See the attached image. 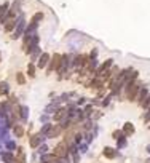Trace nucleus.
<instances>
[{
    "instance_id": "1",
    "label": "nucleus",
    "mask_w": 150,
    "mask_h": 163,
    "mask_svg": "<svg viewBox=\"0 0 150 163\" xmlns=\"http://www.w3.org/2000/svg\"><path fill=\"white\" fill-rule=\"evenodd\" d=\"M141 90V85L138 83V82H133V83H129L128 90H126V98L129 101H134L136 96H138V91Z\"/></svg>"
},
{
    "instance_id": "2",
    "label": "nucleus",
    "mask_w": 150,
    "mask_h": 163,
    "mask_svg": "<svg viewBox=\"0 0 150 163\" xmlns=\"http://www.w3.org/2000/svg\"><path fill=\"white\" fill-rule=\"evenodd\" d=\"M54 155L58 158H64L67 155V144L65 142H59L56 147H54Z\"/></svg>"
},
{
    "instance_id": "3",
    "label": "nucleus",
    "mask_w": 150,
    "mask_h": 163,
    "mask_svg": "<svg viewBox=\"0 0 150 163\" xmlns=\"http://www.w3.org/2000/svg\"><path fill=\"white\" fill-rule=\"evenodd\" d=\"M61 62H62V58L59 56V54H54L53 59H51V64H50V67H48V71L51 72V71H54V69H59Z\"/></svg>"
},
{
    "instance_id": "4",
    "label": "nucleus",
    "mask_w": 150,
    "mask_h": 163,
    "mask_svg": "<svg viewBox=\"0 0 150 163\" xmlns=\"http://www.w3.org/2000/svg\"><path fill=\"white\" fill-rule=\"evenodd\" d=\"M22 31H24V19L21 18V19L18 21V27H16V31H15V34H13V38H18V37H21V34H22Z\"/></svg>"
},
{
    "instance_id": "5",
    "label": "nucleus",
    "mask_w": 150,
    "mask_h": 163,
    "mask_svg": "<svg viewBox=\"0 0 150 163\" xmlns=\"http://www.w3.org/2000/svg\"><path fill=\"white\" fill-rule=\"evenodd\" d=\"M48 61H50V54H48V53H43L42 56L38 58V67H40V69H43Z\"/></svg>"
},
{
    "instance_id": "6",
    "label": "nucleus",
    "mask_w": 150,
    "mask_h": 163,
    "mask_svg": "<svg viewBox=\"0 0 150 163\" xmlns=\"http://www.w3.org/2000/svg\"><path fill=\"white\" fill-rule=\"evenodd\" d=\"M61 131H62V126H59V125L51 126V128H50V131H48V138H54V136H58Z\"/></svg>"
},
{
    "instance_id": "7",
    "label": "nucleus",
    "mask_w": 150,
    "mask_h": 163,
    "mask_svg": "<svg viewBox=\"0 0 150 163\" xmlns=\"http://www.w3.org/2000/svg\"><path fill=\"white\" fill-rule=\"evenodd\" d=\"M115 155H117V151L114 147H105L104 149V157H107V158H115Z\"/></svg>"
},
{
    "instance_id": "8",
    "label": "nucleus",
    "mask_w": 150,
    "mask_h": 163,
    "mask_svg": "<svg viewBox=\"0 0 150 163\" xmlns=\"http://www.w3.org/2000/svg\"><path fill=\"white\" fill-rule=\"evenodd\" d=\"M53 161H58V157L54 154H50V155H42V163H53Z\"/></svg>"
},
{
    "instance_id": "9",
    "label": "nucleus",
    "mask_w": 150,
    "mask_h": 163,
    "mask_svg": "<svg viewBox=\"0 0 150 163\" xmlns=\"http://www.w3.org/2000/svg\"><path fill=\"white\" fill-rule=\"evenodd\" d=\"M16 26V21H15V18H8L7 21H5V31H13V27Z\"/></svg>"
},
{
    "instance_id": "10",
    "label": "nucleus",
    "mask_w": 150,
    "mask_h": 163,
    "mask_svg": "<svg viewBox=\"0 0 150 163\" xmlns=\"http://www.w3.org/2000/svg\"><path fill=\"white\" fill-rule=\"evenodd\" d=\"M15 163H26V155L21 147H18V158L15 160Z\"/></svg>"
},
{
    "instance_id": "11",
    "label": "nucleus",
    "mask_w": 150,
    "mask_h": 163,
    "mask_svg": "<svg viewBox=\"0 0 150 163\" xmlns=\"http://www.w3.org/2000/svg\"><path fill=\"white\" fill-rule=\"evenodd\" d=\"M123 133H125L126 136H131V134L134 133V125H133V123H125V126H123Z\"/></svg>"
},
{
    "instance_id": "12",
    "label": "nucleus",
    "mask_w": 150,
    "mask_h": 163,
    "mask_svg": "<svg viewBox=\"0 0 150 163\" xmlns=\"http://www.w3.org/2000/svg\"><path fill=\"white\" fill-rule=\"evenodd\" d=\"M40 141H42V136H40V134L32 136V138H31V147H38Z\"/></svg>"
},
{
    "instance_id": "13",
    "label": "nucleus",
    "mask_w": 150,
    "mask_h": 163,
    "mask_svg": "<svg viewBox=\"0 0 150 163\" xmlns=\"http://www.w3.org/2000/svg\"><path fill=\"white\" fill-rule=\"evenodd\" d=\"M64 115H67V109H59V111L54 114V120L56 121H59V120H62V117Z\"/></svg>"
},
{
    "instance_id": "14",
    "label": "nucleus",
    "mask_w": 150,
    "mask_h": 163,
    "mask_svg": "<svg viewBox=\"0 0 150 163\" xmlns=\"http://www.w3.org/2000/svg\"><path fill=\"white\" fill-rule=\"evenodd\" d=\"M2 158H3V161H5V163H15V158H13V155H11L10 152L2 154Z\"/></svg>"
},
{
    "instance_id": "15",
    "label": "nucleus",
    "mask_w": 150,
    "mask_h": 163,
    "mask_svg": "<svg viewBox=\"0 0 150 163\" xmlns=\"http://www.w3.org/2000/svg\"><path fill=\"white\" fill-rule=\"evenodd\" d=\"M42 19H43V13H35L32 16V24H38Z\"/></svg>"
},
{
    "instance_id": "16",
    "label": "nucleus",
    "mask_w": 150,
    "mask_h": 163,
    "mask_svg": "<svg viewBox=\"0 0 150 163\" xmlns=\"http://www.w3.org/2000/svg\"><path fill=\"white\" fill-rule=\"evenodd\" d=\"M8 85L5 83V82H2V83H0V96H2V94H7L8 93Z\"/></svg>"
},
{
    "instance_id": "17",
    "label": "nucleus",
    "mask_w": 150,
    "mask_h": 163,
    "mask_svg": "<svg viewBox=\"0 0 150 163\" xmlns=\"http://www.w3.org/2000/svg\"><path fill=\"white\" fill-rule=\"evenodd\" d=\"M13 131H15V134L18 136V138H21V136L24 134V130H22V126H19V125H16L15 128H13Z\"/></svg>"
},
{
    "instance_id": "18",
    "label": "nucleus",
    "mask_w": 150,
    "mask_h": 163,
    "mask_svg": "<svg viewBox=\"0 0 150 163\" xmlns=\"http://www.w3.org/2000/svg\"><path fill=\"white\" fill-rule=\"evenodd\" d=\"M7 11H8V3L5 2V3H3L2 7H0V19H2V18H3V15H5V13H7Z\"/></svg>"
},
{
    "instance_id": "19",
    "label": "nucleus",
    "mask_w": 150,
    "mask_h": 163,
    "mask_svg": "<svg viewBox=\"0 0 150 163\" xmlns=\"http://www.w3.org/2000/svg\"><path fill=\"white\" fill-rule=\"evenodd\" d=\"M27 72H29V77H34L35 75V66L29 64V66H27Z\"/></svg>"
},
{
    "instance_id": "20",
    "label": "nucleus",
    "mask_w": 150,
    "mask_h": 163,
    "mask_svg": "<svg viewBox=\"0 0 150 163\" xmlns=\"http://www.w3.org/2000/svg\"><path fill=\"white\" fill-rule=\"evenodd\" d=\"M16 78H18V83H19V85H24L26 78H24V75H22L21 72H18V74H16Z\"/></svg>"
},
{
    "instance_id": "21",
    "label": "nucleus",
    "mask_w": 150,
    "mask_h": 163,
    "mask_svg": "<svg viewBox=\"0 0 150 163\" xmlns=\"http://www.w3.org/2000/svg\"><path fill=\"white\" fill-rule=\"evenodd\" d=\"M145 96H147V91L142 90V91H141V98H139V104H141V106H142V102L145 101Z\"/></svg>"
},
{
    "instance_id": "22",
    "label": "nucleus",
    "mask_w": 150,
    "mask_h": 163,
    "mask_svg": "<svg viewBox=\"0 0 150 163\" xmlns=\"http://www.w3.org/2000/svg\"><path fill=\"white\" fill-rule=\"evenodd\" d=\"M121 134H123V131L117 130V131H114V138H115V139H121Z\"/></svg>"
},
{
    "instance_id": "23",
    "label": "nucleus",
    "mask_w": 150,
    "mask_h": 163,
    "mask_svg": "<svg viewBox=\"0 0 150 163\" xmlns=\"http://www.w3.org/2000/svg\"><path fill=\"white\" fill-rule=\"evenodd\" d=\"M150 106V96L148 98H145V101L142 102V107H148Z\"/></svg>"
},
{
    "instance_id": "24",
    "label": "nucleus",
    "mask_w": 150,
    "mask_h": 163,
    "mask_svg": "<svg viewBox=\"0 0 150 163\" xmlns=\"http://www.w3.org/2000/svg\"><path fill=\"white\" fill-rule=\"evenodd\" d=\"M50 128H51V125H50V123H46V125L42 128V131H43V133H48V131H50Z\"/></svg>"
},
{
    "instance_id": "25",
    "label": "nucleus",
    "mask_w": 150,
    "mask_h": 163,
    "mask_svg": "<svg viewBox=\"0 0 150 163\" xmlns=\"http://www.w3.org/2000/svg\"><path fill=\"white\" fill-rule=\"evenodd\" d=\"M38 53H40V51H38V48H35V50H34V53H32V58H37V56H38Z\"/></svg>"
},
{
    "instance_id": "26",
    "label": "nucleus",
    "mask_w": 150,
    "mask_h": 163,
    "mask_svg": "<svg viewBox=\"0 0 150 163\" xmlns=\"http://www.w3.org/2000/svg\"><path fill=\"white\" fill-rule=\"evenodd\" d=\"M46 149H48L46 146H42V147H40V152H45V151H46Z\"/></svg>"
},
{
    "instance_id": "27",
    "label": "nucleus",
    "mask_w": 150,
    "mask_h": 163,
    "mask_svg": "<svg viewBox=\"0 0 150 163\" xmlns=\"http://www.w3.org/2000/svg\"><path fill=\"white\" fill-rule=\"evenodd\" d=\"M8 149H15V144H13V142H8Z\"/></svg>"
}]
</instances>
